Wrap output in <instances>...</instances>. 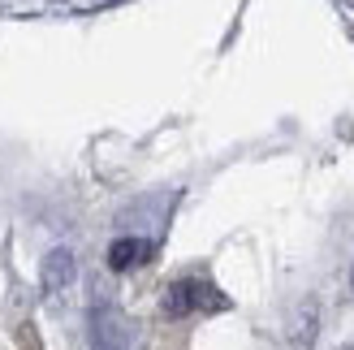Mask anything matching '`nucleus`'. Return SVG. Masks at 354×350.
Returning <instances> with one entry per match:
<instances>
[{
	"instance_id": "obj_6",
	"label": "nucleus",
	"mask_w": 354,
	"mask_h": 350,
	"mask_svg": "<svg viewBox=\"0 0 354 350\" xmlns=\"http://www.w3.org/2000/svg\"><path fill=\"white\" fill-rule=\"evenodd\" d=\"M346 350H354V346H346Z\"/></svg>"
},
{
	"instance_id": "obj_5",
	"label": "nucleus",
	"mask_w": 354,
	"mask_h": 350,
	"mask_svg": "<svg viewBox=\"0 0 354 350\" xmlns=\"http://www.w3.org/2000/svg\"><path fill=\"white\" fill-rule=\"evenodd\" d=\"M350 286H354V268H350Z\"/></svg>"
},
{
	"instance_id": "obj_4",
	"label": "nucleus",
	"mask_w": 354,
	"mask_h": 350,
	"mask_svg": "<svg viewBox=\"0 0 354 350\" xmlns=\"http://www.w3.org/2000/svg\"><path fill=\"white\" fill-rule=\"evenodd\" d=\"M69 282H74V255H69L65 247H57L44 259V290L48 294H61Z\"/></svg>"
},
{
	"instance_id": "obj_2",
	"label": "nucleus",
	"mask_w": 354,
	"mask_h": 350,
	"mask_svg": "<svg viewBox=\"0 0 354 350\" xmlns=\"http://www.w3.org/2000/svg\"><path fill=\"white\" fill-rule=\"evenodd\" d=\"M91 350H130V320L117 307H95L91 311Z\"/></svg>"
},
{
	"instance_id": "obj_1",
	"label": "nucleus",
	"mask_w": 354,
	"mask_h": 350,
	"mask_svg": "<svg viewBox=\"0 0 354 350\" xmlns=\"http://www.w3.org/2000/svg\"><path fill=\"white\" fill-rule=\"evenodd\" d=\"M225 307H229V299L212 282H203V277H177L165 290V316H173V320L194 316V311H225Z\"/></svg>"
},
{
	"instance_id": "obj_3",
	"label": "nucleus",
	"mask_w": 354,
	"mask_h": 350,
	"mask_svg": "<svg viewBox=\"0 0 354 350\" xmlns=\"http://www.w3.org/2000/svg\"><path fill=\"white\" fill-rule=\"evenodd\" d=\"M151 255H156L151 238H117L109 247V268L113 273H130V268H143Z\"/></svg>"
}]
</instances>
